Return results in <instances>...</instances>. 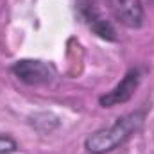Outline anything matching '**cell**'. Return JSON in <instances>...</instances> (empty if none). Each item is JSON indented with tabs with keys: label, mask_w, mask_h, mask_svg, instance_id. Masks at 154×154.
Wrapping results in <instances>:
<instances>
[{
	"label": "cell",
	"mask_w": 154,
	"mask_h": 154,
	"mask_svg": "<svg viewBox=\"0 0 154 154\" xmlns=\"http://www.w3.org/2000/svg\"><path fill=\"white\" fill-rule=\"evenodd\" d=\"M145 111H134L129 115L118 116L109 127L99 129L90 134L84 142V147L90 154H106L124 145L143 124Z\"/></svg>",
	"instance_id": "obj_1"
},
{
	"label": "cell",
	"mask_w": 154,
	"mask_h": 154,
	"mask_svg": "<svg viewBox=\"0 0 154 154\" xmlns=\"http://www.w3.org/2000/svg\"><path fill=\"white\" fill-rule=\"evenodd\" d=\"M18 149L16 142L5 134H0V154H11Z\"/></svg>",
	"instance_id": "obj_6"
},
{
	"label": "cell",
	"mask_w": 154,
	"mask_h": 154,
	"mask_svg": "<svg viewBox=\"0 0 154 154\" xmlns=\"http://www.w3.org/2000/svg\"><path fill=\"white\" fill-rule=\"evenodd\" d=\"M79 16L82 18V22L102 39H108V41H115L116 39V31L115 27L111 25V22H108L106 18L100 16V13L93 7V4H90L88 0H81L79 5Z\"/></svg>",
	"instance_id": "obj_5"
},
{
	"label": "cell",
	"mask_w": 154,
	"mask_h": 154,
	"mask_svg": "<svg viewBox=\"0 0 154 154\" xmlns=\"http://www.w3.org/2000/svg\"><path fill=\"white\" fill-rule=\"evenodd\" d=\"M106 4L122 25L129 29H138L143 23L145 14L140 0H106Z\"/></svg>",
	"instance_id": "obj_3"
},
{
	"label": "cell",
	"mask_w": 154,
	"mask_h": 154,
	"mask_svg": "<svg viewBox=\"0 0 154 154\" xmlns=\"http://www.w3.org/2000/svg\"><path fill=\"white\" fill-rule=\"evenodd\" d=\"M138 84H140V72H138V68H131L111 91H108L106 95H102L99 99V102L104 108H113L118 104H124L134 95Z\"/></svg>",
	"instance_id": "obj_4"
},
{
	"label": "cell",
	"mask_w": 154,
	"mask_h": 154,
	"mask_svg": "<svg viewBox=\"0 0 154 154\" xmlns=\"http://www.w3.org/2000/svg\"><path fill=\"white\" fill-rule=\"evenodd\" d=\"M11 72L18 77L22 82L31 84V86L47 84L56 75V70H54L52 65L38 61V59H22V61H16L11 66Z\"/></svg>",
	"instance_id": "obj_2"
}]
</instances>
